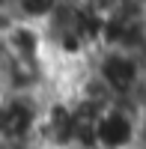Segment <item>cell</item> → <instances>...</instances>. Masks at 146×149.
Returning <instances> with one entry per match:
<instances>
[{
  "instance_id": "6da1fadb",
  "label": "cell",
  "mask_w": 146,
  "mask_h": 149,
  "mask_svg": "<svg viewBox=\"0 0 146 149\" xmlns=\"http://www.w3.org/2000/svg\"><path fill=\"white\" fill-rule=\"evenodd\" d=\"M90 69L113 95V102H134L146 78L143 57L134 51H122V48H99L90 57Z\"/></svg>"
},
{
  "instance_id": "7a4b0ae2",
  "label": "cell",
  "mask_w": 146,
  "mask_h": 149,
  "mask_svg": "<svg viewBox=\"0 0 146 149\" xmlns=\"http://www.w3.org/2000/svg\"><path fill=\"white\" fill-rule=\"evenodd\" d=\"M140 110L134 102H111L92 119V149H137Z\"/></svg>"
},
{
  "instance_id": "3957f363",
  "label": "cell",
  "mask_w": 146,
  "mask_h": 149,
  "mask_svg": "<svg viewBox=\"0 0 146 149\" xmlns=\"http://www.w3.org/2000/svg\"><path fill=\"white\" fill-rule=\"evenodd\" d=\"M0 51H3V57L27 63V66H51L48 33L39 24L6 18V24L0 27Z\"/></svg>"
},
{
  "instance_id": "277c9868",
  "label": "cell",
  "mask_w": 146,
  "mask_h": 149,
  "mask_svg": "<svg viewBox=\"0 0 146 149\" xmlns=\"http://www.w3.org/2000/svg\"><path fill=\"white\" fill-rule=\"evenodd\" d=\"M63 6H66V0H12L9 18L45 27V24H51V18H54Z\"/></svg>"
},
{
  "instance_id": "5b68a950",
  "label": "cell",
  "mask_w": 146,
  "mask_h": 149,
  "mask_svg": "<svg viewBox=\"0 0 146 149\" xmlns=\"http://www.w3.org/2000/svg\"><path fill=\"white\" fill-rule=\"evenodd\" d=\"M9 6H12V0H0V15H9Z\"/></svg>"
},
{
  "instance_id": "8992f818",
  "label": "cell",
  "mask_w": 146,
  "mask_h": 149,
  "mask_svg": "<svg viewBox=\"0 0 146 149\" xmlns=\"http://www.w3.org/2000/svg\"><path fill=\"white\" fill-rule=\"evenodd\" d=\"M0 143H3V140H0Z\"/></svg>"
}]
</instances>
